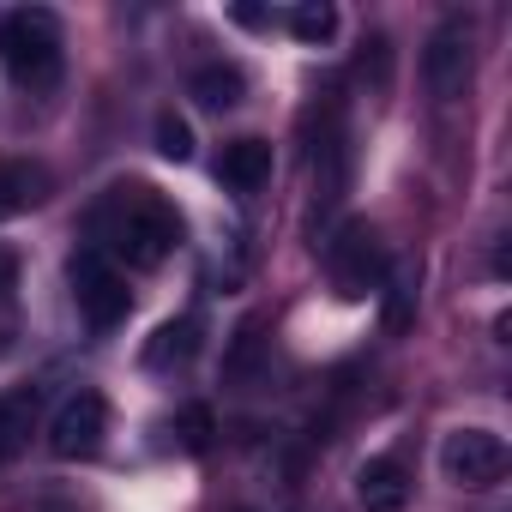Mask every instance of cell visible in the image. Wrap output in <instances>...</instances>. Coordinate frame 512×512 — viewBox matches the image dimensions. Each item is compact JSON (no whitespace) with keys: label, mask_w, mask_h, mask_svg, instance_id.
I'll return each instance as SVG.
<instances>
[{"label":"cell","mask_w":512,"mask_h":512,"mask_svg":"<svg viewBox=\"0 0 512 512\" xmlns=\"http://www.w3.org/2000/svg\"><path fill=\"white\" fill-rule=\"evenodd\" d=\"M13 278H19V260H13V253H0V290H13Z\"/></svg>","instance_id":"ffe728a7"},{"label":"cell","mask_w":512,"mask_h":512,"mask_svg":"<svg viewBox=\"0 0 512 512\" xmlns=\"http://www.w3.org/2000/svg\"><path fill=\"white\" fill-rule=\"evenodd\" d=\"M260 350H266V338H260V320H247V326L235 332V350H229L223 374H229V380H247V368L260 362Z\"/></svg>","instance_id":"d6986e66"},{"label":"cell","mask_w":512,"mask_h":512,"mask_svg":"<svg viewBox=\"0 0 512 512\" xmlns=\"http://www.w3.org/2000/svg\"><path fill=\"white\" fill-rule=\"evenodd\" d=\"M0 67L31 91H49L61 79V25H55V13H7L0 19Z\"/></svg>","instance_id":"7a4b0ae2"},{"label":"cell","mask_w":512,"mask_h":512,"mask_svg":"<svg viewBox=\"0 0 512 512\" xmlns=\"http://www.w3.org/2000/svg\"><path fill=\"white\" fill-rule=\"evenodd\" d=\"M440 470H446V482L482 494V488H494V482L506 476V440L488 434V428H458V434H446V446H440Z\"/></svg>","instance_id":"5b68a950"},{"label":"cell","mask_w":512,"mask_h":512,"mask_svg":"<svg viewBox=\"0 0 512 512\" xmlns=\"http://www.w3.org/2000/svg\"><path fill=\"white\" fill-rule=\"evenodd\" d=\"M187 91L199 97V109L223 115V109H235V103L247 97V79H241V67H229V61H205V67L193 73V85H187Z\"/></svg>","instance_id":"7c38bea8"},{"label":"cell","mask_w":512,"mask_h":512,"mask_svg":"<svg viewBox=\"0 0 512 512\" xmlns=\"http://www.w3.org/2000/svg\"><path fill=\"white\" fill-rule=\"evenodd\" d=\"M211 428H217L211 410H205V404H187V410L175 416V446H181V452H205V446H211Z\"/></svg>","instance_id":"ac0fdd59"},{"label":"cell","mask_w":512,"mask_h":512,"mask_svg":"<svg viewBox=\"0 0 512 512\" xmlns=\"http://www.w3.org/2000/svg\"><path fill=\"white\" fill-rule=\"evenodd\" d=\"M55 193V175L31 157H13V163H0V217H25L37 211L43 199Z\"/></svg>","instance_id":"ba28073f"},{"label":"cell","mask_w":512,"mask_h":512,"mask_svg":"<svg viewBox=\"0 0 512 512\" xmlns=\"http://www.w3.org/2000/svg\"><path fill=\"white\" fill-rule=\"evenodd\" d=\"M356 500H362V512H404V506H410V476H404V464H398V458H368V464L356 470Z\"/></svg>","instance_id":"9c48e42d"},{"label":"cell","mask_w":512,"mask_h":512,"mask_svg":"<svg viewBox=\"0 0 512 512\" xmlns=\"http://www.w3.org/2000/svg\"><path fill=\"white\" fill-rule=\"evenodd\" d=\"M31 428H37V386L0 392V464H13L31 446Z\"/></svg>","instance_id":"8fae6325"},{"label":"cell","mask_w":512,"mask_h":512,"mask_svg":"<svg viewBox=\"0 0 512 512\" xmlns=\"http://www.w3.org/2000/svg\"><path fill=\"white\" fill-rule=\"evenodd\" d=\"M91 235L103 241L97 253H115V260L151 272L181 247V211L163 193H151V187H115L91 211Z\"/></svg>","instance_id":"6da1fadb"},{"label":"cell","mask_w":512,"mask_h":512,"mask_svg":"<svg viewBox=\"0 0 512 512\" xmlns=\"http://www.w3.org/2000/svg\"><path fill=\"white\" fill-rule=\"evenodd\" d=\"M290 31H296L302 43H326V37L338 31V13L326 7V0H302V7L290 13Z\"/></svg>","instance_id":"2e32d148"},{"label":"cell","mask_w":512,"mask_h":512,"mask_svg":"<svg viewBox=\"0 0 512 512\" xmlns=\"http://www.w3.org/2000/svg\"><path fill=\"white\" fill-rule=\"evenodd\" d=\"M386 332H404L410 320H416V284H422V272H416V260H398V266H386Z\"/></svg>","instance_id":"4fadbf2b"},{"label":"cell","mask_w":512,"mask_h":512,"mask_svg":"<svg viewBox=\"0 0 512 512\" xmlns=\"http://www.w3.org/2000/svg\"><path fill=\"white\" fill-rule=\"evenodd\" d=\"M103 434H109V404H103V392H73V398L55 410V422H49L55 458H91V452L103 446Z\"/></svg>","instance_id":"52a82bcc"},{"label":"cell","mask_w":512,"mask_h":512,"mask_svg":"<svg viewBox=\"0 0 512 512\" xmlns=\"http://www.w3.org/2000/svg\"><path fill=\"white\" fill-rule=\"evenodd\" d=\"M67 278H73V302H79V314H85L97 332H109V326L127 320V284H121V272H115L109 253L79 247V253H73V266H67Z\"/></svg>","instance_id":"277c9868"},{"label":"cell","mask_w":512,"mask_h":512,"mask_svg":"<svg viewBox=\"0 0 512 512\" xmlns=\"http://www.w3.org/2000/svg\"><path fill=\"white\" fill-rule=\"evenodd\" d=\"M356 73H362L374 91H386V85H392V43H386L380 31L362 43V55H356Z\"/></svg>","instance_id":"e0dca14e"},{"label":"cell","mask_w":512,"mask_h":512,"mask_svg":"<svg viewBox=\"0 0 512 512\" xmlns=\"http://www.w3.org/2000/svg\"><path fill=\"white\" fill-rule=\"evenodd\" d=\"M199 350V320H169V326H157V338L145 344V362L151 368H169V362H187Z\"/></svg>","instance_id":"5bb4252c"},{"label":"cell","mask_w":512,"mask_h":512,"mask_svg":"<svg viewBox=\"0 0 512 512\" xmlns=\"http://www.w3.org/2000/svg\"><path fill=\"white\" fill-rule=\"evenodd\" d=\"M326 266H332L338 296H350V302L368 296V290H380V278H386V241H380V229L368 217H350L326 241Z\"/></svg>","instance_id":"3957f363"},{"label":"cell","mask_w":512,"mask_h":512,"mask_svg":"<svg viewBox=\"0 0 512 512\" xmlns=\"http://www.w3.org/2000/svg\"><path fill=\"white\" fill-rule=\"evenodd\" d=\"M217 181H223L229 193H260V187L272 181V145H266V139H235V145H223Z\"/></svg>","instance_id":"30bf717a"},{"label":"cell","mask_w":512,"mask_h":512,"mask_svg":"<svg viewBox=\"0 0 512 512\" xmlns=\"http://www.w3.org/2000/svg\"><path fill=\"white\" fill-rule=\"evenodd\" d=\"M422 79H428V91H434L440 103L464 97V85H470V25H464V19H446V25L428 37V49H422Z\"/></svg>","instance_id":"8992f818"},{"label":"cell","mask_w":512,"mask_h":512,"mask_svg":"<svg viewBox=\"0 0 512 512\" xmlns=\"http://www.w3.org/2000/svg\"><path fill=\"white\" fill-rule=\"evenodd\" d=\"M151 139H157V157H169V163H187V157H193V127H187L175 109H163V115H157Z\"/></svg>","instance_id":"9a60e30c"}]
</instances>
